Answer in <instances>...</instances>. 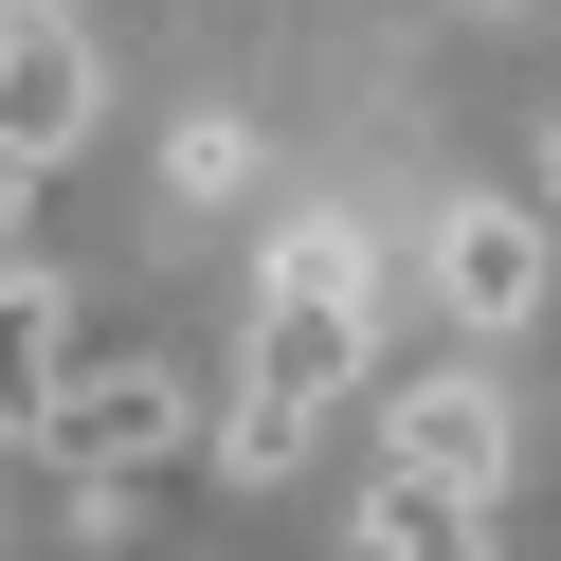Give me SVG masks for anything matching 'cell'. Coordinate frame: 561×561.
<instances>
[{"instance_id": "1", "label": "cell", "mask_w": 561, "mask_h": 561, "mask_svg": "<svg viewBox=\"0 0 561 561\" xmlns=\"http://www.w3.org/2000/svg\"><path fill=\"white\" fill-rule=\"evenodd\" d=\"M363 290H254V327H236V380H218V471L236 489H290L308 453H327V416L363 399Z\"/></svg>"}, {"instance_id": "2", "label": "cell", "mask_w": 561, "mask_h": 561, "mask_svg": "<svg viewBox=\"0 0 561 561\" xmlns=\"http://www.w3.org/2000/svg\"><path fill=\"white\" fill-rule=\"evenodd\" d=\"M19 453H37L55 489H146V471H182V453H218V380L163 363V344H127V363H37Z\"/></svg>"}, {"instance_id": "3", "label": "cell", "mask_w": 561, "mask_h": 561, "mask_svg": "<svg viewBox=\"0 0 561 561\" xmlns=\"http://www.w3.org/2000/svg\"><path fill=\"white\" fill-rule=\"evenodd\" d=\"M416 272H435L453 344H507L525 308H543V272H561V199H543V218H525V199H453V218L416 236Z\"/></svg>"}, {"instance_id": "4", "label": "cell", "mask_w": 561, "mask_h": 561, "mask_svg": "<svg viewBox=\"0 0 561 561\" xmlns=\"http://www.w3.org/2000/svg\"><path fill=\"white\" fill-rule=\"evenodd\" d=\"M73 146H91V37H73V0H19V37H0V163L37 182Z\"/></svg>"}, {"instance_id": "5", "label": "cell", "mask_w": 561, "mask_h": 561, "mask_svg": "<svg viewBox=\"0 0 561 561\" xmlns=\"http://www.w3.org/2000/svg\"><path fill=\"white\" fill-rule=\"evenodd\" d=\"M380 471L507 489V380H489V363H435V380H399V416H380Z\"/></svg>"}, {"instance_id": "6", "label": "cell", "mask_w": 561, "mask_h": 561, "mask_svg": "<svg viewBox=\"0 0 561 561\" xmlns=\"http://www.w3.org/2000/svg\"><path fill=\"white\" fill-rule=\"evenodd\" d=\"M363 561H489V489L380 471V489H363Z\"/></svg>"}, {"instance_id": "7", "label": "cell", "mask_w": 561, "mask_h": 561, "mask_svg": "<svg viewBox=\"0 0 561 561\" xmlns=\"http://www.w3.org/2000/svg\"><path fill=\"white\" fill-rule=\"evenodd\" d=\"M254 290H363L380 308V236L363 218H272V272H254Z\"/></svg>"}, {"instance_id": "8", "label": "cell", "mask_w": 561, "mask_h": 561, "mask_svg": "<svg viewBox=\"0 0 561 561\" xmlns=\"http://www.w3.org/2000/svg\"><path fill=\"white\" fill-rule=\"evenodd\" d=\"M236 182H254V127H218V110L163 127V199H236Z\"/></svg>"}, {"instance_id": "9", "label": "cell", "mask_w": 561, "mask_h": 561, "mask_svg": "<svg viewBox=\"0 0 561 561\" xmlns=\"http://www.w3.org/2000/svg\"><path fill=\"white\" fill-rule=\"evenodd\" d=\"M0 308H19V363H73V272H55V254L0 272Z\"/></svg>"}, {"instance_id": "10", "label": "cell", "mask_w": 561, "mask_h": 561, "mask_svg": "<svg viewBox=\"0 0 561 561\" xmlns=\"http://www.w3.org/2000/svg\"><path fill=\"white\" fill-rule=\"evenodd\" d=\"M543 199H561V127H543Z\"/></svg>"}]
</instances>
